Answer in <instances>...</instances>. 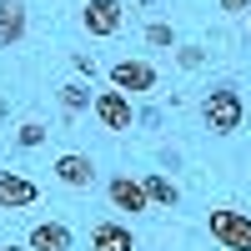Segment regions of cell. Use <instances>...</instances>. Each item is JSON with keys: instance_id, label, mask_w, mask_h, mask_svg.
<instances>
[{"instance_id": "1", "label": "cell", "mask_w": 251, "mask_h": 251, "mask_svg": "<svg viewBox=\"0 0 251 251\" xmlns=\"http://www.w3.org/2000/svg\"><path fill=\"white\" fill-rule=\"evenodd\" d=\"M201 121L211 126L216 136H236L241 131V121H246V100L236 86H216L211 96L201 100Z\"/></svg>"}, {"instance_id": "2", "label": "cell", "mask_w": 251, "mask_h": 251, "mask_svg": "<svg viewBox=\"0 0 251 251\" xmlns=\"http://www.w3.org/2000/svg\"><path fill=\"white\" fill-rule=\"evenodd\" d=\"M206 231L221 251H251V216L246 211H231V206H216L206 216Z\"/></svg>"}, {"instance_id": "3", "label": "cell", "mask_w": 251, "mask_h": 251, "mask_svg": "<svg viewBox=\"0 0 251 251\" xmlns=\"http://www.w3.org/2000/svg\"><path fill=\"white\" fill-rule=\"evenodd\" d=\"M111 86L121 96L156 91V66H151V60H116V66H111Z\"/></svg>"}, {"instance_id": "4", "label": "cell", "mask_w": 251, "mask_h": 251, "mask_svg": "<svg viewBox=\"0 0 251 251\" xmlns=\"http://www.w3.org/2000/svg\"><path fill=\"white\" fill-rule=\"evenodd\" d=\"M91 111H96V121L106 126V131H131V96H121L116 86H111V91H100Z\"/></svg>"}, {"instance_id": "5", "label": "cell", "mask_w": 251, "mask_h": 251, "mask_svg": "<svg viewBox=\"0 0 251 251\" xmlns=\"http://www.w3.org/2000/svg\"><path fill=\"white\" fill-rule=\"evenodd\" d=\"M35 201H40V191H35L30 176L0 171V211H20V206H35Z\"/></svg>"}, {"instance_id": "6", "label": "cell", "mask_w": 251, "mask_h": 251, "mask_svg": "<svg viewBox=\"0 0 251 251\" xmlns=\"http://www.w3.org/2000/svg\"><path fill=\"white\" fill-rule=\"evenodd\" d=\"M55 181L60 186H75V191H86V186H96V161L91 156H75V151H66V156H55Z\"/></svg>"}, {"instance_id": "7", "label": "cell", "mask_w": 251, "mask_h": 251, "mask_svg": "<svg viewBox=\"0 0 251 251\" xmlns=\"http://www.w3.org/2000/svg\"><path fill=\"white\" fill-rule=\"evenodd\" d=\"M121 15H126L121 0H91V5L80 10V25H86L91 35H116L121 30Z\"/></svg>"}, {"instance_id": "8", "label": "cell", "mask_w": 251, "mask_h": 251, "mask_svg": "<svg viewBox=\"0 0 251 251\" xmlns=\"http://www.w3.org/2000/svg\"><path fill=\"white\" fill-rule=\"evenodd\" d=\"M91 251H136V236H131V226H126V221H96Z\"/></svg>"}, {"instance_id": "9", "label": "cell", "mask_w": 251, "mask_h": 251, "mask_svg": "<svg viewBox=\"0 0 251 251\" xmlns=\"http://www.w3.org/2000/svg\"><path fill=\"white\" fill-rule=\"evenodd\" d=\"M25 40V0H0V50Z\"/></svg>"}, {"instance_id": "10", "label": "cell", "mask_w": 251, "mask_h": 251, "mask_svg": "<svg viewBox=\"0 0 251 251\" xmlns=\"http://www.w3.org/2000/svg\"><path fill=\"white\" fill-rule=\"evenodd\" d=\"M106 191H111V206H116V211H146V206H151V201H146V186L141 181H131V176H111V186H106Z\"/></svg>"}, {"instance_id": "11", "label": "cell", "mask_w": 251, "mask_h": 251, "mask_svg": "<svg viewBox=\"0 0 251 251\" xmlns=\"http://www.w3.org/2000/svg\"><path fill=\"white\" fill-rule=\"evenodd\" d=\"M25 246L30 251H71V226L66 221H35Z\"/></svg>"}, {"instance_id": "12", "label": "cell", "mask_w": 251, "mask_h": 251, "mask_svg": "<svg viewBox=\"0 0 251 251\" xmlns=\"http://www.w3.org/2000/svg\"><path fill=\"white\" fill-rule=\"evenodd\" d=\"M141 186H146V201H151V206H176L181 201V186L166 181V176H146Z\"/></svg>"}, {"instance_id": "13", "label": "cell", "mask_w": 251, "mask_h": 251, "mask_svg": "<svg viewBox=\"0 0 251 251\" xmlns=\"http://www.w3.org/2000/svg\"><path fill=\"white\" fill-rule=\"evenodd\" d=\"M60 106H66V116H80L86 106H96V100H91V91L80 86V80H71V86H60Z\"/></svg>"}, {"instance_id": "14", "label": "cell", "mask_w": 251, "mask_h": 251, "mask_svg": "<svg viewBox=\"0 0 251 251\" xmlns=\"http://www.w3.org/2000/svg\"><path fill=\"white\" fill-rule=\"evenodd\" d=\"M15 141H20V146H40V141H46V126H40V121H25V126L15 131Z\"/></svg>"}, {"instance_id": "15", "label": "cell", "mask_w": 251, "mask_h": 251, "mask_svg": "<svg viewBox=\"0 0 251 251\" xmlns=\"http://www.w3.org/2000/svg\"><path fill=\"white\" fill-rule=\"evenodd\" d=\"M146 40H151V46H171V25H151Z\"/></svg>"}, {"instance_id": "16", "label": "cell", "mask_w": 251, "mask_h": 251, "mask_svg": "<svg viewBox=\"0 0 251 251\" xmlns=\"http://www.w3.org/2000/svg\"><path fill=\"white\" fill-rule=\"evenodd\" d=\"M181 66H186V71H196V66H201V50H196V46H186V50H181Z\"/></svg>"}, {"instance_id": "17", "label": "cell", "mask_w": 251, "mask_h": 251, "mask_svg": "<svg viewBox=\"0 0 251 251\" xmlns=\"http://www.w3.org/2000/svg\"><path fill=\"white\" fill-rule=\"evenodd\" d=\"M221 10L226 15H241V10H251V0H221Z\"/></svg>"}, {"instance_id": "18", "label": "cell", "mask_w": 251, "mask_h": 251, "mask_svg": "<svg viewBox=\"0 0 251 251\" xmlns=\"http://www.w3.org/2000/svg\"><path fill=\"white\" fill-rule=\"evenodd\" d=\"M0 251H30V246H0Z\"/></svg>"}]
</instances>
